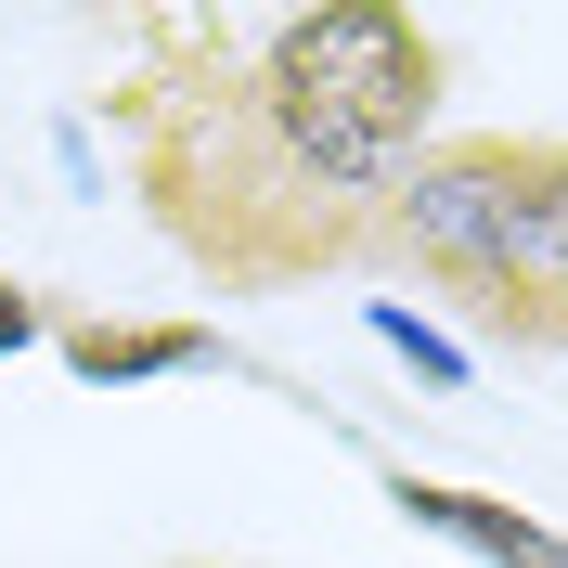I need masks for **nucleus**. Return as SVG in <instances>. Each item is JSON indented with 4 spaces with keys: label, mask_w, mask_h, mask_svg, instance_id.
<instances>
[{
    "label": "nucleus",
    "mask_w": 568,
    "mask_h": 568,
    "mask_svg": "<svg viewBox=\"0 0 568 568\" xmlns=\"http://www.w3.org/2000/svg\"><path fill=\"white\" fill-rule=\"evenodd\" d=\"M388 504L414 517V530L465 542L478 568H568V530H542V517H517V504H491V491H453V478H414V465H400Z\"/></svg>",
    "instance_id": "7ed1b4c3"
},
{
    "label": "nucleus",
    "mask_w": 568,
    "mask_h": 568,
    "mask_svg": "<svg viewBox=\"0 0 568 568\" xmlns=\"http://www.w3.org/2000/svg\"><path fill=\"white\" fill-rule=\"evenodd\" d=\"M181 362H220L207 323H78L65 336V375H91V388H142V375H181Z\"/></svg>",
    "instance_id": "20e7f679"
},
{
    "label": "nucleus",
    "mask_w": 568,
    "mask_h": 568,
    "mask_svg": "<svg viewBox=\"0 0 568 568\" xmlns=\"http://www.w3.org/2000/svg\"><path fill=\"white\" fill-rule=\"evenodd\" d=\"M207 78H142V181L155 220L233 284H284L311 258H349L375 233V194H400L439 104V39L388 0H311V13H258L246 65Z\"/></svg>",
    "instance_id": "f257e3e1"
},
{
    "label": "nucleus",
    "mask_w": 568,
    "mask_h": 568,
    "mask_svg": "<svg viewBox=\"0 0 568 568\" xmlns=\"http://www.w3.org/2000/svg\"><path fill=\"white\" fill-rule=\"evenodd\" d=\"M27 336H39V297H27V284H0V362L27 349Z\"/></svg>",
    "instance_id": "423d86ee"
},
{
    "label": "nucleus",
    "mask_w": 568,
    "mask_h": 568,
    "mask_svg": "<svg viewBox=\"0 0 568 568\" xmlns=\"http://www.w3.org/2000/svg\"><path fill=\"white\" fill-rule=\"evenodd\" d=\"M375 336H388V349H400V362H414L426 388H465V349H453V336H426V323H414V311H388V297H375Z\"/></svg>",
    "instance_id": "39448f33"
},
{
    "label": "nucleus",
    "mask_w": 568,
    "mask_h": 568,
    "mask_svg": "<svg viewBox=\"0 0 568 568\" xmlns=\"http://www.w3.org/2000/svg\"><path fill=\"white\" fill-rule=\"evenodd\" d=\"M388 233L414 246V272H439L478 323L504 336H568V142H439L414 155L388 194Z\"/></svg>",
    "instance_id": "f03ea898"
}]
</instances>
